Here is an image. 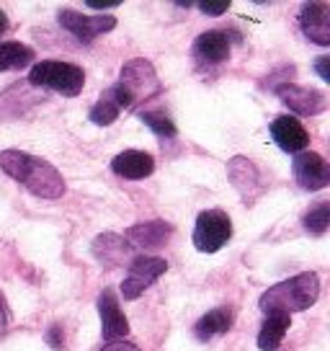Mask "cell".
I'll use <instances>...</instances> for the list:
<instances>
[{"instance_id":"6da1fadb","label":"cell","mask_w":330,"mask_h":351,"mask_svg":"<svg viewBox=\"0 0 330 351\" xmlns=\"http://www.w3.org/2000/svg\"><path fill=\"white\" fill-rule=\"evenodd\" d=\"M0 171L11 176L13 181H18L26 191H31L39 199H62L65 194V178L55 165L36 158V155L21 153V150H3L0 153Z\"/></svg>"},{"instance_id":"7a4b0ae2","label":"cell","mask_w":330,"mask_h":351,"mask_svg":"<svg viewBox=\"0 0 330 351\" xmlns=\"http://www.w3.org/2000/svg\"><path fill=\"white\" fill-rule=\"evenodd\" d=\"M320 297V276L315 271H302V274L292 276V279H284L279 285L268 287L261 300H258V307L264 310L266 315L268 313H284V315H292V313H302L318 302Z\"/></svg>"},{"instance_id":"3957f363","label":"cell","mask_w":330,"mask_h":351,"mask_svg":"<svg viewBox=\"0 0 330 351\" xmlns=\"http://www.w3.org/2000/svg\"><path fill=\"white\" fill-rule=\"evenodd\" d=\"M29 83L36 88H49V90H57L67 99H73L86 86V73H83V67L73 65V62L42 60L31 67Z\"/></svg>"},{"instance_id":"277c9868","label":"cell","mask_w":330,"mask_h":351,"mask_svg":"<svg viewBox=\"0 0 330 351\" xmlns=\"http://www.w3.org/2000/svg\"><path fill=\"white\" fill-rule=\"evenodd\" d=\"M116 86L132 99V104L137 106L140 101H147L157 96L160 90H163V83H160V77L155 73V67L150 60H144V57H137V60H129L127 65L121 67L119 73V83Z\"/></svg>"},{"instance_id":"5b68a950","label":"cell","mask_w":330,"mask_h":351,"mask_svg":"<svg viewBox=\"0 0 330 351\" xmlns=\"http://www.w3.org/2000/svg\"><path fill=\"white\" fill-rule=\"evenodd\" d=\"M232 238V219L222 209H207L196 217L194 225V248L201 253H217L222 251Z\"/></svg>"},{"instance_id":"8992f818","label":"cell","mask_w":330,"mask_h":351,"mask_svg":"<svg viewBox=\"0 0 330 351\" xmlns=\"http://www.w3.org/2000/svg\"><path fill=\"white\" fill-rule=\"evenodd\" d=\"M165 271H168V261L160 258V256H134L132 261H129V271H127L124 282H121L124 300H137Z\"/></svg>"},{"instance_id":"52a82bcc","label":"cell","mask_w":330,"mask_h":351,"mask_svg":"<svg viewBox=\"0 0 330 351\" xmlns=\"http://www.w3.org/2000/svg\"><path fill=\"white\" fill-rule=\"evenodd\" d=\"M57 21L67 34H73L77 42L90 44L93 39H99L101 34H109L116 26L114 16H83V13L73 11V8H62L57 13Z\"/></svg>"},{"instance_id":"ba28073f","label":"cell","mask_w":330,"mask_h":351,"mask_svg":"<svg viewBox=\"0 0 330 351\" xmlns=\"http://www.w3.org/2000/svg\"><path fill=\"white\" fill-rule=\"evenodd\" d=\"M274 90L279 101L297 117H318L320 111H325V106H328L325 93L318 88L297 86V83H279Z\"/></svg>"},{"instance_id":"9c48e42d","label":"cell","mask_w":330,"mask_h":351,"mask_svg":"<svg viewBox=\"0 0 330 351\" xmlns=\"http://www.w3.org/2000/svg\"><path fill=\"white\" fill-rule=\"evenodd\" d=\"M227 176H230V184L235 186V191L240 194L245 204L255 202L266 191L264 178L258 173V168L245 155H235L230 163H227Z\"/></svg>"},{"instance_id":"30bf717a","label":"cell","mask_w":330,"mask_h":351,"mask_svg":"<svg viewBox=\"0 0 330 351\" xmlns=\"http://www.w3.org/2000/svg\"><path fill=\"white\" fill-rule=\"evenodd\" d=\"M292 171H294L299 189H305V191H320V189L330 186V165L320 153H312V150L299 153L292 163Z\"/></svg>"},{"instance_id":"8fae6325","label":"cell","mask_w":330,"mask_h":351,"mask_svg":"<svg viewBox=\"0 0 330 351\" xmlns=\"http://www.w3.org/2000/svg\"><path fill=\"white\" fill-rule=\"evenodd\" d=\"M99 315H101V336L106 341H124L129 336V320L121 313L119 300L114 289H103L99 295Z\"/></svg>"},{"instance_id":"7c38bea8","label":"cell","mask_w":330,"mask_h":351,"mask_svg":"<svg viewBox=\"0 0 330 351\" xmlns=\"http://www.w3.org/2000/svg\"><path fill=\"white\" fill-rule=\"evenodd\" d=\"M191 52H194V60L201 62V65H220L232 52L230 32H225V29H210V32L199 34Z\"/></svg>"},{"instance_id":"4fadbf2b","label":"cell","mask_w":330,"mask_h":351,"mask_svg":"<svg viewBox=\"0 0 330 351\" xmlns=\"http://www.w3.org/2000/svg\"><path fill=\"white\" fill-rule=\"evenodd\" d=\"M170 235H173V225H168L165 219H147V222L132 225L124 232V241L140 251H157L168 243Z\"/></svg>"},{"instance_id":"5bb4252c","label":"cell","mask_w":330,"mask_h":351,"mask_svg":"<svg viewBox=\"0 0 330 351\" xmlns=\"http://www.w3.org/2000/svg\"><path fill=\"white\" fill-rule=\"evenodd\" d=\"M90 253L101 266H121V263H129L134 258V248L124 241V235H116V232L96 235Z\"/></svg>"},{"instance_id":"9a60e30c","label":"cell","mask_w":330,"mask_h":351,"mask_svg":"<svg viewBox=\"0 0 330 351\" xmlns=\"http://www.w3.org/2000/svg\"><path fill=\"white\" fill-rule=\"evenodd\" d=\"M299 29L309 42L328 47L330 44V11L325 3H305L299 11Z\"/></svg>"},{"instance_id":"2e32d148","label":"cell","mask_w":330,"mask_h":351,"mask_svg":"<svg viewBox=\"0 0 330 351\" xmlns=\"http://www.w3.org/2000/svg\"><path fill=\"white\" fill-rule=\"evenodd\" d=\"M271 137L274 143L284 150V153H305L309 145V134L307 130L299 124V119L294 117H276L271 121Z\"/></svg>"},{"instance_id":"e0dca14e","label":"cell","mask_w":330,"mask_h":351,"mask_svg":"<svg viewBox=\"0 0 330 351\" xmlns=\"http://www.w3.org/2000/svg\"><path fill=\"white\" fill-rule=\"evenodd\" d=\"M111 171L127 181H142L155 171V158L144 150H124L111 160Z\"/></svg>"},{"instance_id":"ac0fdd59","label":"cell","mask_w":330,"mask_h":351,"mask_svg":"<svg viewBox=\"0 0 330 351\" xmlns=\"http://www.w3.org/2000/svg\"><path fill=\"white\" fill-rule=\"evenodd\" d=\"M232 320H235V313L232 307H214L207 315H201L194 326V336L199 341H210L214 336H222L232 328Z\"/></svg>"},{"instance_id":"d6986e66","label":"cell","mask_w":330,"mask_h":351,"mask_svg":"<svg viewBox=\"0 0 330 351\" xmlns=\"http://www.w3.org/2000/svg\"><path fill=\"white\" fill-rule=\"evenodd\" d=\"M292 326V315L284 313H268L264 326L258 330V349L261 351H276L284 341L286 330Z\"/></svg>"},{"instance_id":"ffe728a7","label":"cell","mask_w":330,"mask_h":351,"mask_svg":"<svg viewBox=\"0 0 330 351\" xmlns=\"http://www.w3.org/2000/svg\"><path fill=\"white\" fill-rule=\"evenodd\" d=\"M31 60H34V49L29 44L0 42V73L23 70L26 65H31Z\"/></svg>"},{"instance_id":"44dd1931","label":"cell","mask_w":330,"mask_h":351,"mask_svg":"<svg viewBox=\"0 0 330 351\" xmlns=\"http://www.w3.org/2000/svg\"><path fill=\"white\" fill-rule=\"evenodd\" d=\"M119 114H121V106L114 101V96H111L109 90L101 96L93 106H90V111H88V117H90V121L93 124H99V127H111L114 121L119 119Z\"/></svg>"},{"instance_id":"7402d4cb","label":"cell","mask_w":330,"mask_h":351,"mask_svg":"<svg viewBox=\"0 0 330 351\" xmlns=\"http://www.w3.org/2000/svg\"><path fill=\"white\" fill-rule=\"evenodd\" d=\"M302 225L309 235H325L330 228V202H320L315 207H309L302 217Z\"/></svg>"},{"instance_id":"603a6c76","label":"cell","mask_w":330,"mask_h":351,"mask_svg":"<svg viewBox=\"0 0 330 351\" xmlns=\"http://www.w3.org/2000/svg\"><path fill=\"white\" fill-rule=\"evenodd\" d=\"M140 119H142L144 127H147L150 132H155L157 137L170 140V137H176L178 134L176 124H173V119H170L165 111H142V114H140Z\"/></svg>"},{"instance_id":"cb8c5ba5","label":"cell","mask_w":330,"mask_h":351,"mask_svg":"<svg viewBox=\"0 0 330 351\" xmlns=\"http://www.w3.org/2000/svg\"><path fill=\"white\" fill-rule=\"evenodd\" d=\"M199 11L207 16H222L230 11V0H204V3H199Z\"/></svg>"},{"instance_id":"d4e9b609","label":"cell","mask_w":330,"mask_h":351,"mask_svg":"<svg viewBox=\"0 0 330 351\" xmlns=\"http://www.w3.org/2000/svg\"><path fill=\"white\" fill-rule=\"evenodd\" d=\"M47 343L55 351L65 349V333H62V326H60V323H52V326H49V330H47Z\"/></svg>"},{"instance_id":"484cf974","label":"cell","mask_w":330,"mask_h":351,"mask_svg":"<svg viewBox=\"0 0 330 351\" xmlns=\"http://www.w3.org/2000/svg\"><path fill=\"white\" fill-rule=\"evenodd\" d=\"M11 326V307L5 302V295L0 292V333H5Z\"/></svg>"},{"instance_id":"4316f807","label":"cell","mask_w":330,"mask_h":351,"mask_svg":"<svg viewBox=\"0 0 330 351\" xmlns=\"http://www.w3.org/2000/svg\"><path fill=\"white\" fill-rule=\"evenodd\" d=\"M315 70H318V75L325 80V83H330V57L322 55L315 60Z\"/></svg>"},{"instance_id":"83f0119b","label":"cell","mask_w":330,"mask_h":351,"mask_svg":"<svg viewBox=\"0 0 330 351\" xmlns=\"http://www.w3.org/2000/svg\"><path fill=\"white\" fill-rule=\"evenodd\" d=\"M101 351H140V346H134L129 341H109Z\"/></svg>"},{"instance_id":"f1b7e54d","label":"cell","mask_w":330,"mask_h":351,"mask_svg":"<svg viewBox=\"0 0 330 351\" xmlns=\"http://www.w3.org/2000/svg\"><path fill=\"white\" fill-rule=\"evenodd\" d=\"M88 8H96V11H103V8H119L121 0H86Z\"/></svg>"},{"instance_id":"f546056e","label":"cell","mask_w":330,"mask_h":351,"mask_svg":"<svg viewBox=\"0 0 330 351\" xmlns=\"http://www.w3.org/2000/svg\"><path fill=\"white\" fill-rule=\"evenodd\" d=\"M5 32H8V16L0 8V34H5Z\"/></svg>"}]
</instances>
